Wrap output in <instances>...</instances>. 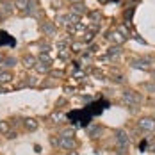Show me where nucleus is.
I'll list each match as a JSON object with an SVG mask.
<instances>
[{"label":"nucleus","instance_id":"obj_11","mask_svg":"<svg viewBox=\"0 0 155 155\" xmlns=\"http://www.w3.org/2000/svg\"><path fill=\"white\" fill-rule=\"evenodd\" d=\"M13 80V73L11 71H5V70H0V84H7Z\"/></svg>","mask_w":155,"mask_h":155},{"label":"nucleus","instance_id":"obj_26","mask_svg":"<svg viewBox=\"0 0 155 155\" xmlns=\"http://www.w3.org/2000/svg\"><path fill=\"white\" fill-rule=\"evenodd\" d=\"M71 48H73V50H80V48H82V45H78V43H75V45H73Z\"/></svg>","mask_w":155,"mask_h":155},{"label":"nucleus","instance_id":"obj_2","mask_svg":"<svg viewBox=\"0 0 155 155\" xmlns=\"http://www.w3.org/2000/svg\"><path fill=\"white\" fill-rule=\"evenodd\" d=\"M152 59L150 57H136L130 61V68L132 70H139V71H150V66H152Z\"/></svg>","mask_w":155,"mask_h":155},{"label":"nucleus","instance_id":"obj_18","mask_svg":"<svg viewBox=\"0 0 155 155\" xmlns=\"http://www.w3.org/2000/svg\"><path fill=\"white\" fill-rule=\"evenodd\" d=\"M73 134H75V130H73V128H66V130H62V132H61V137L73 139Z\"/></svg>","mask_w":155,"mask_h":155},{"label":"nucleus","instance_id":"obj_21","mask_svg":"<svg viewBox=\"0 0 155 155\" xmlns=\"http://www.w3.org/2000/svg\"><path fill=\"white\" fill-rule=\"evenodd\" d=\"M2 64H4V66H15V64H16V59H15V57H5Z\"/></svg>","mask_w":155,"mask_h":155},{"label":"nucleus","instance_id":"obj_24","mask_svg":"<svg viewBox=\"0 0 155 155\" xmlns=\"http://www.w3.org/2000/svg\"><path fill=\"white\" fill-rule=\"evenodd\" d=\"M91 20H94V21L100 20V15H98V13H93V15H91Z\"/></svg>","mask_w":155,"mask_h":155},{"label":"nucleus","instance_id":"obj_33","mask_svg":"<svg viewBox=\"0 0 155 155\" xmlns=\"http://www.w3.org/2000/svg\"><path fill=\"white\" fill-rule=\"evenodd\" d=\"M0 5H2V0H0Z\"/></svg>","mask_w":155,"mask_h":155},{"label":"nucleus","instance_id":"obj_31","mask_svg":"<svg viewBox=\"0 0 155 155\" xmlns=\"http://www.w3.org/2000/svg\"><path fill=\"white\" fill-rule=\"evenodd\" d=\"M71 2H73V4H80V0H71Z\"/></svg>","mask_w":155,"mask_h":155},{"label":"nucleus","instance_id":"obj_5","mask_svg":"<svg viewBox=\"0 0 155 155\" xmlns=\"http://www.w3.org/2000/svg\"><path fill=\"white\" fill-rule=\"evenodd\" d=\"M107 39L109 41H112V43H116L118 47H121L127 38H125V34H121V31H110L107 34Z\"/></svg>","mask_w":155,"mask_h":155},{"label":"nucleus","instance_id":"obj_16","mask_svg":"<svg viewBox=\"0 0 155 155\" xmlns=\"http://www.w3.org/2000/svg\"><path fill=\"white\" fill-rule=\"evenodd\" d=\"M0 11H2L4 15H9V13L13 11V5H11V2H2V5H0Z\"/></svg>","mask_w":155,"mask_h":155},{"label":"nucleus","instance_id":"obj_7","mask_svg":"<svg viewBox=\"0 0 155 155\" xmlns=\"http://www.w3.org/2000/svg\"><path fill=\"white\" fill-rule=\"evenodd\" d=\"M59 146H61L62 150L73 152V150H75V146H77V143H75V139H68V137H61V141H59Z\"/></svg>","mask_w":155,"mask_h":155},{"label":"nucleus","instance_id":"obj_12","mask_svg":"<svg viewBox=\"0 0 155 155\" xmlns=\"http://www.w3.org/2000/svg\"><path fill=\"white\" fill-rule=\"evenodd\" d=\"M71 13L77 15V16H80L82 13H86V5H84L82 2H80V4H73V5H71Z\"/></svg>","mask_w":155,"mask_h":155},{"label":"nucleus","instance_id":"obj_25","mask_svg":"<svg viewBox=\"0 0 155 155\" xmlns=\"http://www.w3.org/2000/svg\"><path fill=\"white\" fill-rule=\"evenodd\" d=\"M148 150H150V152H153V153H155V141L152 143V144H150V146H148Z\"/></svg>","mask_w":155,"mask_h":155},{"label":"nucleus","instance_id":"obj_1","mask_svg":"<svg viewBox=\"0 0 155 155\" xmlns=\"http://www.w3.org/2000/svg\"><path fill=\"white\" fill-rule=\"evenodd\" d=\"M141 102H143V94L141 93L134 91V89L123 91V104L130 109V110H137L139 105H141Z\"/></svg>","mask_w":155,"mask_h":155},{"label":"nucleus","instance_id":"obj_9","mask_svg":"<svg viewBox=\"0 0 155 155\" xmlns=\"http://www.w3.org/2000/svg\"><path fill=\"white\" fill-rule=\"evenodd\" d=\"M23 127H25L27 130L34 132V130H38V121H36L34 118H25V120H23Z\"/></svg>","mask_w":155,"mask_h":155},{"label":"nucleus","instance_id":"obj_4","mask_svg":"<svg viewBox=\"0 0 155 155\" xmlns=\"http://www.w3.org/2000/svg\"><path fill=\"white\" fill-rule=\"evenodd\" d=\"M137 127H139V130L143 132H153L155 130V118H150V116H144V118H141L139 121H137Z\"/></svg>","mask_w":155,"mask_h":155},{"label":"nucleus","instance_id":"obj_29","mask_svg":"<svg viewBox=\"0 0 155 155\" xmlns=\"http://www.w3.org/2000/svg\"><path fill=\"white\" fill-rule=\"evenodd\" d=\"M68 155H78V152H75V150H73V152H70Z\"/></svg>","mask_w":155,"mask_h":155},{"label":"nucleus","instance_id":"obj_10","mask_svg":"<svg viewBox=\"0 0 155 155\" xmlns=\"http://www.w3.org/2000/svg\"><path fill=\"white\" fill-rule=\"evenodd\" d=\"M41 29H43V32H45V34H48V36H54V34L57 32V27H55L54 23H50V21L43 23V27H41Z\"/></svg>","mask_w":155,"mask_h":155},{"label":"nucleus","instance_id":"obj_32","mask_svg":"<svg viewBox=\"0 0 155 155\" xmlns=\"http://www.w3.org/2000/svg\"><path fill=\"white\" fill-rule=\"evenodd\" d=\"M100 2H107V0H100Z\"/></svg>","mask_w":155,"mask_h":155},{"label":"nucleus","instance_id":"obj_28","mask_svg":"<svg viewBox=\"0 0 155 155\" xmlns=\"http://www.w3.org/2000/svg\"><path fill=\"white\" fill-rule=\"evenodd\" d=\"M4 59H5V55H4V54L0 52V62H4Z\"/></svg>","mask_w":155,"mask_h":155},{"label":"nucleus","instance_id":"obj_15","mask_svg":"<svg viewBox=\"0 0 155 155\" xmlns=\"http://www.w3.org/2000/svg\"><path fill=\"white\" fill-rule=\"evenodd\" d=\"M32 0H15L16 7L18 9H21V11H27V7H29V4H31Z\"/></svg>","mask_w":155,"mask_h":155},{"label":"nucleus","instance_id":"obj_23","mask_svg":"<svg viewBox=\"0 0 155 155\" xmlns=\"http://www.w3.org/2000/svg\"><path fill=\"white\" fill-rule=\"evenodd\" d=\"M5 136H7L9 139H13V137H16V132H13V130H9V132H7Z\"/></svg>","mask_w":155,"mask_h":155},{"label":"nucleus","instance_id":"obj_14","mask_svg":"<svg viewBox=\"0 0 155 155\" xmlns=\"http://www.w3.org/2000/svg\"><path fill=\"white\" fill-rule=\"evenodd\" d=\"M120 54H121V47H110L107 50V55L109 59H114V57H120Z\"/></svg>","mask_w":155,"mask_h":155},{"label":"nucleus","instance_id":"obj_6","mask_svg":"<svg viewBox=\"0 0 155 155\" xmlns=\"http://www.w3.org/2000/svg\"><path fill=\"white\" fill-rule=\"evenodd\" d=\"M0 47H16V39L7 32L0 31Z\"/></svg>","mask_w":155,"mask_h":155},{"label":"nucleus","instance_id":"obj_22","mask_svg":"<svg viewBox=\"0 0 155 155\" xmlns=\"http://www.w3.org/2000/svg\"><path fill=\"white\" fill-rule=\"evenodd\" d=\"M146 89H148L150 93H153V91H155V84H153V82H148V86H146Z\"/></svg>","mask_w":155,"mask_h":155},{"label":"nucleus","instance_id":"obj_13","mask_svg":"<svg viewBox=\"0 0 155 155\" xmlns=\"http://www.w3.org/2000/svg\"><path fill=\"white\" fill-rule=\"evenodd\" d=\"M23 64H25V68H36L38 61H36L34 55H25V57H23Z\"/></svg>","mask_w":155,"mask_h":155},{"label":"nucleus","instance_id":"obj_8","mask_svg":"<svg viewBox=\"0 0 155 155\" xmlns=\"http://www.w3.org/2000/svg\"><path fill=\"white\" fill-rule=\"evenodd\" d=\"M102 132H104V127H102V125H91V127L87 128V136H89L91 139H98V137L102 136Z\"/></svg>","mask_w":155,"mask_h":155},{"label":"nucleus","instance_id":"obj_17","mask_svg":"<svg viewBox=\"0 0 155 155\" xmlns=\"http://www.w3.org/2000/svg\"><path fill=\"white\" fill-rule=\"evenodd\" d=\"M34 70H36L38 73H47L48 71V64H45V62H38Z\"/></svg>","mask_w":155,"mask_h":155},{"label":"nucleus","instance_id":"obj_20","mask_svg":"<svg viewBox=\"0 0 155 155\" xmlns=\"http://www.w3.org/2000/svg\"><path fill=\"white\" fill-rule=\"evenodd\" d=\"M39 61L45 62V64H48V66H50L52 59H50V55H48V54H39Z\"/></svg>","mask_w":155,"mask_h":155},{"label":"nucleus","instance_id":"obj_3","mask_svg":"<svg viewBox=\"0 0 155 155\" xmlns=\"http://www.w3.org/2000/svg\"><path fill=\"white\" fill-rule=\"evenodd\" d=\"M114 136H116V146H118V148H121V150H125V148L128 146V143H130V136L127 134V130L118 128Z\"/></svg>","mask_w":155,"mask_h":155},{"label":"nucleus","instance_id":"obj_30","mask_svg":"<svg viewBox=\"0 0 155 155\" xmlns=\"http://www.w3.org/2000/svg\"><path fill=\"white\" fill-rule=\"evenodd\" d=\"M150 71H152V77L155 78V70H150Z\"/></svg>","mask_w":155,"mask_h":155},{"label":"nucleus","instance_id":"obj_19","mask_svg":"<svg viewBox=\"0 0 155 155\" xmlns=\"http://www.w3.org/2000/svg\"><path fill=\"white\" fill-rule=\"evenodd\" d=\"M9 130H11V127H9V123H7V121H0V132L7 134Z\"/></svg>","mask_w":155,"mask_h":155},{"label":"nucleus","instance_id":"obj_27","mask_svg":"<svg viewBox=\"0 0 155 155\" xmlns=\"http://www.w3.org/2000/svg\"><path fill=\"white\" fill-rule=\"evenodd\" d=\"M75 77H78V78L84 77V71H75Z\"/></svg>","mask_w":155,"mask_h":155}]
</instances>
